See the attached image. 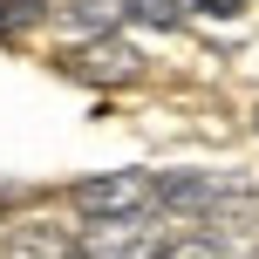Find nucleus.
I'll return each instance as SVG.
<instances>
[{
  "mask_svg": "<svg viewBox=\"0 0 259 259\" xmlns=\"http://www.w3.org/2000/svg\"><path fill=\"white\" fill-rule=\"evenodd\" d=\"M170 239L164 211H130V219H89L75 239V259H157Z\"/></svg>",
  "mask_w": 259,
  "mask_h": 259,
  "instance_id": "nucleus-1",
  "label": "nucleus"
},
{
  "mask_svg": "<svg viewBox=\"0 0 259 259\" xmlns=\"http://www.w3.org/2000/svg\"><path fill=\"white\" fill-rule=\"evenodd\" d=\"M252 130H259V116H252Z\"/></svg>",
  "mask_w": 259,
  "mask_h": 259,
  "instance_id": "nucleus-12",
  "label": "nucleus"
},
{
  "mask_svg": "<svg viewBox=\"0 0 259 259\" xmlns=\"http://www.w3.org/2000/svg\"><path fill=\"white\" fill-rule=\"evenodd\" d=\"M157 259H232V252L198 225V232H184V239H164V252H157Z\"/></svg>",
  "mask_w": 259,
  "mask_h": 259,
  "instance_id": "nucleus-8",
  "label": "nucleus"
},
{
  "mask_svg": "<svg viewBox=\"0 0 259 259\" xmlns=\"http://www.w3.org/2000/svg\"><path fill=\"white\" fill-rule=\"evenodd\" d=\"M198 14H211V21H232V14H246V0H191Z\"/></svg>",
  "mask_w": 259,
  "mask_h": 259,
  "instance_id": "nucleus-10",
  "label": "nucleus"
},
{
  "mask_svg": "<svg viewBox=\"0 0 259 259\" xmlns=\"http://www.w3.org/2000/svg\"><path fill=\"white\" fill-rule=\"evenodd\" d=\"M0 198H7V184H0Z\"/></svg>",
  "mask_w": 259,
  "mask_h": 259,
  "instance_id": "nucleus-11",
  "label": "nucleus"
},
{
  "mask_svg": "<svg viewBox=\"0 0 259 259\" xmlns=\"http://www.w3.org/2000/svg\"><path fill=\"white\" fill-rule=\"evenodd\" d=\"M34 14H48V0H0V41H14V27Z\"/></svg>",
  "mask_w": 259,
  "mask_h": 259,
  "instance_id": "nucleus-9",
  "label": "nucleus"
},
{
  "mask_svg": "<svg viewBox=\"0 0 259 259\" xmlns=\"http://www.w3.org/2000/svg\"><path fill=\"white\" fill-rule=\"evenodd\" d=\"M239 191H252V184L232 178V170H164V178H150L157 211H198V219L211 205H225V198H239Z\"/></svg>",
  "mask_w": 259,
  "mask_h": 259,
  "instance_id": "nucleus-2",
  "label": "nucleus"
},
{
  "mask_svg": "<svg viewBox=\"0 0 259 259\" xmlns=\"http://www.w3.org/2000/svg\"><path fill=\"white\" fill-rule=\"evenodd\" d=\"M62 27H68L75 41L116 34V27H123V7H116V0H75V7H62Z\"/></svg>",
  "mask_w": 259,
  "mask_h": 259,
  "instance_id": "nucleus-6",
  "label": "nucleus"
},
{
  "mask_svg": "<svg viewBox=\"0 0 259 259\" xmlns=\"http://www.w3.org/2000/svg\"><path fill=\"white\" fill-rule=\"evenodd\" d=\"M68 205L82 219H130V211H150V170H103V178L68 184Z\"/></svg>",
  "mask_w": 259,
  "mask_h": 259,
  "instance_id": "nucleus-3",
  "label": "nucleus"
},
{
  "mask_svg": "<svg viewBox=\"0 0 259 259\" xmlns=\"http://www.w3.org/2000/svg\"><path fill=\"white\" fill-rule=\"evenodd\" d=\"M123 7V21H143V27H184V0H116Z\"/></svg>",
  "mask_w": 259,
  "mask_h": 259,
  "instance_id": "nucleus-7",
  "label": "nucleus"
},
{
  "mask_svg": "<svg viewBox=\"0 0 259 259\" xmlns=\"http://www.w3.org/2000/svg\"><path fill=\"white\" fill-rule=\"evenodd\" d=\"M68 75L103 82V89H123V82L143 75V55L130 48V41H116V34H96V41H82V48L68 55Z\"/></svg>",
  "mask_w": 259,
  "mask_h": 259,
  "instance_id": "nucleus-4",
  "label": "nucleus"
},
{
  "mask_svg": "<svg viewBox=\"0 0 259 259\" xmlns=\"http://www.w3.org/2000/svg\"><path fill=\"white\" fill-rule=\"evenodd\" d=\"M0 259H75V239H68L62 225L27 219V225H14V232L0 239Z\"/></svg>",
  "mask_w": 259,
  "mask_h": 259,
  "instance_id": "nucleus-5",
  "label": "nucleus"
}]
</instances>
